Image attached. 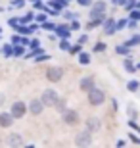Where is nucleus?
<instances>
[{"label":"nucleus","instance_id":"dca6fc26","mask_svg":"<svg viewBox=\"0 0 140 148\" xmlns=\"http://www.w3.org/2000/svg\"><path fill=\"white\" fill-rule=\"evenodd\" d=\"M127 46H135V44H140V35H136V37H132L130 40H127Z\"/></svg>","mask_w":140,"mask_h":148},{"label":"nucleus","instance_id":"6ab92c4d","mask_svg":"<svg viewBox=\"0 0 140 148\" xmlns=\"http://www.w3.org/2000/svg\"><path fill=\"white\" fill-rule=\"evenodd\" d=\"M54 106H56V108H58L59 112H65V102H64V100H59V98H58V102H56Z\"/></svg>","mask_w":140,"mask_h":148},{"label":"nucleus","instance_id":"bb28decb","mask_svg":"<svg viewBox=\"0 0 140 148\" xmlns=\"http://www.w3.org/2000/svg\"><path fill=\"white\" fill-rule=\"evenodd\" d=\"M125 67H127L129 71H135V66H132V62H130V60H125Z\"/></svg>","mask_w":140,"mask_h":148},{"label":"nucleus","instance_id":"ea45409f","mask_svg":"<svg viewBox=\"0 0 140 148\" xmlns=\"http://www.w3.org/2000/svg\"><path fill=\"white\" fill-rule=\"evenodd\" d=\"M71 29H79V21H73V23H71Z\"/></svg>","mask_w":140,"mask_h":148},{"label":"nucleus","instance_id":"f257e3e1","mask_svg":"<svg viewBox=\"0 0 140 148\" xmlns=\"http://www.w3.org/2000/svg\"><path fill=\"white\" fill-rule=\"evenodd\" d=\"M104 100H106V94H104V90H100V88H96V87L88 90V102H90L92 106L104 104Z\"/></svg>","mask_w":140,"mask_h":148},{"label":"nucleus","instance_id":"a878e982","mask_svg":"<svg viewBox=\"0 0 140 148\" xmlns=\"http://www.w3.org/2000/svg\"><path fill=\"white\" fill-rule=\"evenodd\" d=\"M31 19H33V14H27V16H25V17H21L19 21H21V25H23V23H29Z\"/></svg>","mask_w":140,"mask_h":148},{"label":"nucleus","instance_id":"1a4fd4ad","mask_svg":"<svg viewBox=\"0 0 140 148\" xmlns=\"http://www.w3.org/2000/svg\"><path fill=\"white\" fill-rule=\"evenodd\" d=\"M42 108H44L42 100H33L31 104H29V110H31V114H33V115H38L40 112H42Z\"/></svg>","mask_w":140,"mask_h":148},{"label":"nucleus","instance_id":"49530a36","mask_svg":"<svg viewBox=\"0 0 140 148\" xmlns=\"http://www.w3.org/2000/svg\"><path fill=\"white\" fill-rule=\"evenodd\" d=\"M0 33H2V29H0Z\"/></svg>","mask_w":140,"mask_h":148},{"label":"nucleus","instance_id":"39448f33","mask_svg":"<svg viewBox=\"0 0 140 148\" xmlns=\"http://www.w3.org/2000/svg\"><path fill=\"white\" fill-rule=\"evenodd\" d=\"M92 143V138H90V131L86 129V131H83V133H79L77 135V138H75V144L77 146H88V144Z\"/></svg>","mask_w":140,"mask_h":148},{"label":"nucleus","instance_id":"5701e85b","mask_svg":"<svg viewBox=\"0 0 140 148\" xmlns=\"http://www.w3.org/2000/svg\"><path fill=\"white\" fill-rule=\"evenodd\" d=\"M23 2L25 0H14V2H10V8H19V6H23Z\"/></svg>","mask_w":140,"mask_h":148},{"label":"nucleus","instance_id":"b1692460","mask_svg":"<svg viewBox=\"0 0 140 148\" xmlns=\"http://www.w3.org/2000/svg\"><path fill=\"white\" fill-rule=\"evenodd\" d=\"M69 52H71V54H79V52H81V42L77 44V46H71Z\"/></svg>","mask_w":140,"mask_h":148},{"label":"nucleus","instance_id":"c9c22d12","mask_svg":"<svg viewBox=\"0 0 140 148\" xmlns=\"http://www.w3.org/2000/svg\"><path fill=\"white\" fill-rule=\"evenodd\" d=\"M65 17H67V19H73L75 14H73V12H65Z\"/></svg>","mask_w":140,"mask_h":148},{"label":"nucleus","instance_id":"ddd939ff","mask_svg":"<svg viewBox=\"0 0 140 148\" xmlns=\"http://www.w3.org/2000/svg\"><path fill=\"white\" fill-rule=\"evenodd\" d=\"M14 115L12 114H0V127H10L14 123Z\"/></svg>","mask_w":140,"mask_h":148},{"label":"nucleus","instance_id":"72a5a7b5","mask_svg":"<svg viewBox=\"0 0 140 148\" xmlns=\"http://www.w3.org/2000/svg\"><path fill=\"white\" fill-rule=\"evenodd\" d=\"M14 54H16V56H21L23 54V48H19V46H17V48H14Z\"/></svg>","mask_w":140,"mask_h":148},{"label":"nucleus","instance_id":"f03ea898","mask_svg":"<svg viewBox=\"0 0 140 148\" xmlns=\"http://www.w3.org/2000/svg\"><path fill=\"white\" fill-rule=\"evenodd\" d=\"M40 100H42L44 106H54L56 102H58V92L48 88V90H44V92H42V98H40Z\"/></svg>","mask_w":140,"mask_h":148},{"label":"nucleus","instance_id":"c85d7f7f","mask_svg":"<svg viewBox=\"0 0 140 148\" xmlns=\"http://www.w3.org/2000/svg\"><path fill=\"white\" fill-rule=\"evenodd\" d=\"M12 42H23V44H29L27 40H23V38H19V37H12Z\"/></svg>","mask_w":140,"mask_h":148},{"label":"nucleus","instance_id":"473e14b6","mask_svg":"<svg viewBox=\"0 0 140 148\" xmlns=\"http://www.w3.org/2000/svg\"><path fill=\"white\" fill-rule=\"evenodd\" d=\"M130 137V140H132V143H136V144H140V138L136 137V135H129Z\"/></svg>","mask_w":140,"mask_h":148},{"label":"nucleus","instance_id":"4c0bfd02","mask_svg":"<svg viewBox=\"0 0 140 148\" xmlns=\"http://www.w3.org/2000/svg\"><path fill=\"white\" fill-rule=\"evenodd\" d=\"M4 54H6V56L12 54V48H10V46H6V48H4Z\"/></svg>","mask_w":140,"mask_h":148},{"label":"nucleus","instance_id":"9b49d317","mask_svg":"<svg viewBox=\"0 0 140 148\" xmlns=\"http://www.w3.org/2000/svg\"><path fill=\"white\" fill-rule=\"evenodd\" d=\"M90 88H94V77H85V79L81 81V90L88 92Z\"/></svg>","mask_w":140,"mask_h":148},{"label":"nucleus","instance_id":"c03bdc74","mask_svg":"<svg viewBox=\"0 0 140 148\" xmlns=\"http://www.w3.org/2000/svg\"><path fill=\"white\" fill-rule=\"evenodd\" d=\"M33 2H38V0H33Z\"/></svg>","mask_w":140,"mask_h":148},{"label":"nucleus","instance_id":"4468645a","mask_svg":"<svg viewBox=\"0 0 140 148\" xmlns=\"http://www.w3.org/2000/svg\"><path fill=\"white\" fill-rule=\"evenodd\" d=\"M56 33L61 35L64 38H67L69 37V27H67V25H58V27H56Z\"/></svg>","mask_w":140,"mask_h":148},{"label":"nucleus","instance_id":"58836bf2","mask_svg":"<svg viewBox=\"0 0 140 148\" xmlns=\"http://www.w3.org/2000/svg\"><path fill=\"white\" fill-rule=\"evenodd\" d=\"M115 4H119V6H123V4H127V0H113Z\"/></svg>","mask_w":140,"mask_h":148},{"label":"nucleus","instance_id":"79ce46f5","mask_svg":"<svg viewBox=\"0 0 140 148\" xmlns=\"http://www.w3.org/2000/svg\"><path fill=\"white\" fill-rule=\"evenodd\" d=\"M129 27H132V29L136 27V19H132V21H129Z\"/></svg>","mask_w":140,"mask_h":148},{"label":"nucleus","instance_id":"20e7f679","mask_svg":"<svg viewBox=\"0 0 140 148\" xmlns=\"http://www.w3.org/2000/svg\"><path fill=\"white\" fill-rule=\"evenodd\" d=\"M61 77H64V69H61V67H48V69H46V79H48V81L56 83V81H59Z\"/></svg>","mask_w":140,"mask_h":148},{"label":"nucleus","instance_id":"e433bc0d","mask_svg":"<svg viewBox=\"0 0 140 148\" xmlns=\"http://www.w3.org/2000/svg\"><path fill=\"white\" fill-rule=\"evenodd\" d=\"M44 60H48V56H46V54H42V56H38V58H37V62H44Z\"/></svg>","mask_w":140,"mask_h":148},{"label":"nucleus","instance_id":"2f4dec72","mask_svg":"<svg viewBox=\"0 0 140 148\" xmlns=\"http://www.w3.org/2000/svg\"><path fill=\"white\" fill-rule=\"evenodd\" d=\"M42 29H56V25H52V23H42Z\"/></svg>","mask_w":140,"mask_h":148},{"label":"nucleus","instance_id":"cd10ccee","mask_svg":"<svg viewBox=\"0 0 140 148\" xmlns=\"http://www.w3.org/2000/svg\"><path fill=\"white\" fill-rule=\"evenodd\" d=\"M59 48H61V50H69L71 46H69V42H67V40H61V44H59Z\"/></svg>","mask_w":140,"mask_h":148},{"label":"nucleus","instance_id":"423d86ee","mask_svg":"<svg viewBox=\"0 0 140 148\" xmlns=\"http://www.w3.org/2000/svg\"><path fill=\"white\" fill-rule=\"evenodd\" d=\"M104 12H106V2H96V4H92L90 17H92V19H96V17H104Z\"/></svg>","mask_w":140,"mask_h":148},{"label":"nucleus","instance_id":"a211bd4d","mask_svg":"<svg viewBox=\"0 0 140 148\" xmlns=\"http://www.w3.org/2000/svg\"><path fill=\"white\" fill-rule=\"evenodd\" d=\"M8 23H10L12 27H19V25H21V21H19V19H16V17H10V19H8Z\"/></svg>","mask_w":140,"mask_h":148},{"label":"nucleus","instance_id":"2eb2a0df","mask_svg":"<svg viewBox=\"0 0 140 148\" xmlns=\"http://www.w3.org/2000/svg\"><path fill=\"white\" fill-rule=\"evenodd\" d=\"M79 62H81L83 66H86V64L90 62V56H88V54H85V52H81V54H79Z\"/></svg>","mask_w":140,"mask_h":148},{"label":"nucleus","instance_id":"a18cd8bd","mask_svg":"<svg viewBox=\"0 0 140 148\" xmlns=\"http://www.w3.org/2000/svg\"><path fill=\"white\" fill-rule=\"evenodd\" d=\"M138 69H140V64H138Z\"/></svg>","mask_w":140,"mask_h":148},{"label":"nucleus","instance_id":"4be33fe9","mask_svg":"<svg viewBox=\"0 0 140 148\" xmlns=\"http://www.w3.org/2000/svg\"><path fill=\"white\" fill-rule=\"evenodd\" d=\"M115 52H117V54H127V52H129V46H117Z\"/></svg>","mask_w":140,"mask_h":148},{"label":"nucleus","instance_id":"c756f323","mask_svg":"<svg viewBox=\"0 0 140 148\" xmlns=\"http://www.w3.org/2000/svg\"><path fill=\"white\" fill-rule=\"evenodd\" d=\"M77 2H79L81 6H90L92 4V0H77Z\"/></svg>","mask_w":140,"mask_h":148},{"label":"nucleus","instance_id":"7c9ffc66","mask_svg":"<svg viewBox=\"0 0 140 148\" xmlns=\"http://www.w3.org/2000/svg\"><path fill=\"white\" fill-rule=\"evenodd\" d=\"M125 25H127V19H121V21H117V29H123Z\"/></svg>","mask_w":140,"mask_h":148},{"label":"nucleus","instance_id":"9d476101","mask_svg":"<svg viewBox=\"0 0 140 148\" xmlns=\"http://www.w3.org/2000/svg\"><path fill=\"white\" fill-rule=\"evenodd\" d=\"M117 31V23L113 21V19H106V23H104V33L106 35H113Z\"/></svg>","mask_w":140,"mask_h":148},{"label":"nucleus","instance_id":"f704fd0d","mask_svg":"<svg viewBox=\"0 0 140 148\" xmlns=\"http://www.w3.org/2000/svg\"><path fill=\"white\" fill-rule=\"evenodd\" d=\"M37 19H38L40 23H44V21H46V16H44V14H40V16H37Z\"/></svg>","mask_w":140,"mask_h":148},{"label":"nucleus","instance_id":"f3484780","mask_svg":"<svg viewBox=\"0 0 140 148\" xmlns=\"http://www.w3.org/2000/svg\"><path fill=\"white\" fill-rule=\"evenodd\" d=\"M127 88H129V90H132V92H135L136 88H140V83H138V81H130L129 85H127Z\"/></svg>","mask_w":140,"mask_h":148},{"label":"nucleus","instance_id":"f8f14e48","mask_svg":"<svg viewBox=\"0 0 140 148\" xmlns=\"http://www.w3.org/2000/svg\"><path fill=\"white\" fill-rule=\"evenodd\" d=\"M86 129L88 131H98L100 129V119H96V117H90V119H86Z\"/></svg>","mask_w":140,"mask_h":148},{"label":"nucleus","instance_id":"0eeeda50","mask_svg":"<svg viewBox=\"0 0 140 148\" xmlns=\"http://www.w3.org/2000/svg\"><path fill=\"white\" fill-rule=\"evenodd\" d=\"M64 121L67 125H77L79 123V114L73 112V110H65L64 112Z\"/></svg>","mask_w":140,"mask_h":148},{"label":"nucleus","instance_id":"6e6552de","mask_svg":"<svg viewBox=\"0 0 140 148\" xmlns=\"http://www.w3.org/2000/svg\"><path fill=\"white\" fill-rule=\"evenodd\" d=\"M6 144H8V146H21V144H23L21 135H17V133H12V135H8V140H6Z\"/></svg>","mask_w":140,"mask_h":148},{"label":"nucleus","instance_id":"aec40b11","mask_svg":"<svg viewBox=\"0 0 140 148\" xmlns=\"http://www.w3.org/2000/svg\"><path fill=\"white\" fill-rule=\"evenodd\" d=\"M135 6H136V0H127V4H125V8H127V10H135Z\"/></svg>","mask_w":140,"mask_h":148},{"label":"nucleus","instance_id":"a19ab883","mask_svg":"<svg viewBox=\"0 0 140 148\" xmlns=\"http://www.w3.org/2000/svg\"><path fill=\"white\" fill-rule=\"evenodd\" d=\"M31 48H38V40H33V42H31Z\"/></svg>","mask_w":140,"mask_h":148},{"label":"nucleus","instance_id":"37998d69","mask_svg":"<svg viewBox=\"0 0 140 148\" xmlns=\"http://www.w3.org/2000/svg\"><path fill=\"white\" fill-rule=\"evenodd\" d=\"M136 8H140V2H136Z\"/></svg>","mask_w":140,"mask_h":148},{"label":"nucleus","instance_id":"393cba45","mask_svg":"<svg viewBox=\"0 0 140 148\" xmlns=\"http://www.w3.org/2000/svg\"><path fill=\"white\" fill-rule=\"evenodd\" d=\"M102 50H106V44L104 42H98L96 46H94V52H102Z\"/></svg>","mask_w":140,"mask_h":148},{"label":"nucleus","instance_id":"412c9836","mask_svg":"<svg viewBox=\"0 0 140 148\" xmlns=\"http://www.w3.org/2000/svg\"><path fill=\"white\" fill-rule=\"evenodd\" d=\"M130 17H132V19H140V8H136V10H130Z\"/></svg>","mask_w":140,"mask_h":148},{"label":"nucleus","instance_id":"7ed1b4c3","mask_svg":"<svg viewBox=\"0 0 140 148\" xmlns=\"http://www.w3.org/2000/svg\"><path fill=\"white\" fill-rule=\"evenodd\" d=\"M25 112H27V106L23 104V102H14V104H12V112H10V114L14 115V119L23 117V115H25Z\"/></svg>","mask_w":140,"mask_h":148}]
</instances>
